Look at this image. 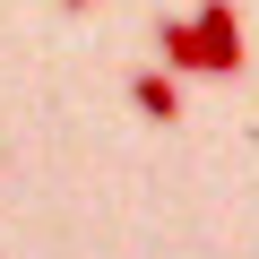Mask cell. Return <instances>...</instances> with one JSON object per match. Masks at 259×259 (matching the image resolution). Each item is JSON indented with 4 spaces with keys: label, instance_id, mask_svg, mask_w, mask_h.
I'll list each match as a JSON object with an SVG mask.
<instances>
[{
    "label": "cell",
    "instance_id": "6da1fadb",
    "mask_svg": "<svg viewBox=\"0 0 259 259\" xmlns=\"http://www.w3.org/2000/svg\"><path fill=\"white\" fill-rule=\"evenodd\" d=\"M190 35H199V78H242V18H233V0H199V18H190Z\"/></svg>",
    "mask_w": 259,
    "mask_h": 259
},
{
    "label": "cell",
    "instance_id": "7a4b0ae2",
    "mask_svg": "<svg viewBox=\"0 0 259 259\" xmlns=\"http://www.w3.org/2000/svg\"><path fill=\"white\" fill-rule=\"evenodd\" d=\"M130 104H139L147 121H182V87L164 69H139V78H130Z\"/></svg>",
    "mask_w": 259,
    "mask_h": 259
},
{
    "label": "cell",
    "instance_id": "3957f363",
    "mask_svg": "<svg viewBox=\"0 0 259 259\" xmlns=\"http://www.w3.org/2000/svg\"><path fill=\"white\" fill-rule=\"evenodd\" d=\"M156 44H164V61H173V69H190V78H199V35H190V18H164V26H156Z\"/></svg>",
    "mask_w": 259,
    "mask_h": 259
},
{
    "label": "cell",
    "instance_id": "277c9868",
    "mask_svg": "<svg viewBox=\"0 0 259 259\" xmlns=\"http://www.w3.org/2000/svg\"><path fill=\"white\" fill-rule=\"evenodd\" d=\"M69 9H87V0H69Z\"/></svg>",
    "mask_w": 259,
    "mask_h": 259
}]
</instances>
